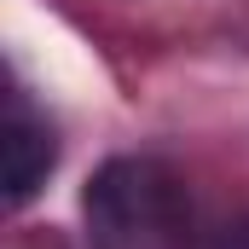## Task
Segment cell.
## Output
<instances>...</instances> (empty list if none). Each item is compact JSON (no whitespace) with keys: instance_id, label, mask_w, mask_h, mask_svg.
<instances>
[{"instance_id":"1","label":"cell","mask_w":249,"mask_h":249,"mask_svg":"<svg viewBox=\"0 0 249 249\" xmlns=\"http://www.w3.org/2000/svg\"><path fill=\"white\" fill-rule=\"evenodd\" d=\"M87 244L93 249H186L191 203L186 180L157 157H110L87 186Z\"/></svg>"},{"instance_id":"2","label":"cell","mask_w":249,"mask_h":249,"mask_svg":"<svg viewBox=\"0 0 249 249\" xmlns=\"http://www.w3.org/2000/svg\"><path fill=\"white\" fill-rule=\"evenodd\" d=\"M58 162V139H53V122L12 87L6 93V203L23 209L35 191L47 186Z\"/></svg>"}]
</instances>
